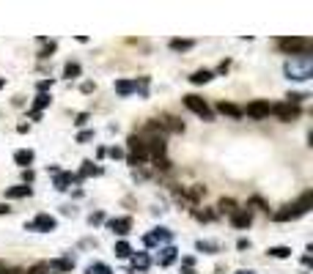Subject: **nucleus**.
<instances>
[{"label":"nucleus","instance_id":"nucleus-44","mask_svg":"<svg viewBox=\"0 0 313 274\" xmlns=\"http://www.w3.org/2000/svg\"><path fill=\"white\" fill-rule=\"evenodd\" d=\"M184 274H193V272H184Z\"/></svg>","mask_w":313,"mask_h":274},{"label":"nucleus","instance_id":"nucleus-38","mask_svg":"<svg viewBox=\"0 0 313 274\" xmlns=\"http://www.w3.org/2000/svg\"><path fill=\"white\" fill-rule=\"evenodd\" d=\"M20 272H22V269H6L3 263H0V274H20Z\"/></svg>","mask_w":313,"mask_h":274},{"label":"nucleus","instance_id":"nucleus-30","mask_svg":"<svg viewBox=\"0 0 313 274\" xmlns=\"http://www.w3.org/2000/svg\"><path fill=\"white\" fill-rule=\"evenodd\" d=\"M154 164H157L160 170H168V167H170V159H168V157H160V159H154Z\"/></svg>","mask_w":313,"mask_h":274},{"label":"nucleus","instance_id":"nucleus-6","mask_svg":"<svg viewBox=\"0 0 313 274\" xmlns=\"http://www.w3.org/2000/svg\"><path fill=\"white\" fill-rule=\"evenodd\" d=\"M244 115H250L253 121H261V118H269L272 115V104L264 102V99H256V102H250L247 107H242Z\"/></svg>","mask_w":313,"mask_h":274},{"label":"nucleus","instance_id":"nucleus-11","mask_svg":"<svg viewBox=\"0 0 313 274\" xmlns=\"http://www.w3.org/2000/svg\"><path fill=\"white\" fill-rule=\"evenodd\" d=\"M69 184H80V178L72 173H55V189H69Z\"/></svg>","mask_w":313,"mask_h":274},{"label":"nucleus","instance_id":"nucleus-20","mask_svg":"<svg viewBox=\"0 0 313 274\" xmlns=\"http://www.w3.org/2000/svg\"><path fill=\"white\" fill-rule=\"evenodd\" d=\"M99 173H102V167H94V162H83V170H80V181H83L85 176H99Z\"/></svg>","mask_w":313,"mask_h":274},{"label":"nucleus","instance_id":"nucleus-15","mask_svg":"<svg viewBox=\"0 0 313 274\" xmlns=\"http://www.w3.org/2000/svg\"><path fill=\"white\" fill-rule=\"evenodd\" d=\"M212 77H215V71H209V68H198V71L190 77V82H193V85H206Z\"/></svg>","mask_w":313,"mask_h":274},{"label":"nucleus","instance_id":"nucleus-40","mask_svg":"<svg viewBox=\"0 0 313 274\" xmlns=\"http://www.w3.org/2000/svg\"><path fill=\"white\" fill-rule=\"evenodd\" d=\"M22 178H25V184H30V181H33V170H25V173H22Z\"/></svg>","mask_w":313,"mask_h":274},{"label":"nucleus","instance_id":"nucleus-43","mask_svg":"<svg viewBox=\"0 0 313 274\" xmlns=\"http://www.w3.org/2000/svg\"><path fill=\"white\" fill-rule=\"evenodd\" d=\"M85 274H96V272H94V269H91V266H88V272H85Z\"/></svg>","mask_w":313,"mask_h":274},{"label":"nucleus","instance_id":"nucleus-39","mask_svg":"<svg viewBox=\"0 0 313 274\" xmlns=\"http://www.w3.org/2000/svg\"><path fill=\"white\" fill-rule=\"evenodd\" d=\"M250 203H253V206H258V208H264V211H269V208H266V203H264V200H261V198H253Z\"/></svg>","mask_w":313,"mask_h":274},{"label":"nucleus","instance_id":"nucleus-10","mask_svg":"<svg viewBox=\"0 0 313 274\" xmlns=\"http://www.w3.org/2000/svg\"><path fill=\"white\" fill-rule=\"evenodd\" d=\"M107 228H110L113 233H119V236H126V233H129V228H132V219H129V217L110 219V222H107Z\"/></svg>","mask_w":313,"mask_h":274},{"label":"nucleus","instance_id":"nucleus-37","mask_svg":"<svg viewBox=\"0 0 313 274\" xmlns=\"http://www.w3.org/2000/svg\"><path fill=\"white\" fill-rule=\"evenodd\" d=\"M102 219H104V214H91V219H88V222H91V225H96V222H102Z\"/></svg>","mask_w":313,"mask_h":274},{"label":"nucleus","instance_id":"nucleus-26","mask_svg":"<svg viewBox=\"0 0 313 274\" xmlns=\"http://www.w3.org/2000/svg\"><path fill=\"white\" fill-rule=\"evenodd\" d=\"M151 241L157 244V241H170V233L165 230V228H157V230L151 233Z\"/></svg>","mask_w":313,"mask_h":274},{"label":"nucleus","instance_id":"nucleus-19","mask_svg":"<svg viewBox=\"0 0 313 274\" xmlns=\"http://www.w3.org/2000/svg\"><path fill=\"white\" fill-rule=\"evenodd\" d=\"M132 258V266L135 269H148V263H151V258H148L146 252H138V255H129Z\"/></svg>","mask_w":313,"mask_h":274},{"label":"nucleus","instance_id":"nucleus-33","mask_svg":"<svg viewBox=\"0 0 313 274\" xmlns=\"http://www.w3.org/2000/svg\"><path fill=\"white\" fill-rule=\"evenodd\" d=\"M91 269H94V272H99V274H113L110 269L104 266V263H94V266H91Z\"/></svg>","mask_w":313,"mask_h":274},{"label":"nucleus","instance_id":"nucleus-42","mask_svg":"<svg viewBox=\"0 0 313 274\" xmlns=\"http://www.w3.org/2000/svg\"><path fill=\"white\" fill-rule=\"evenodd\" d=\"M8 211H11V208H8L6 203H0V214H8Z\"/></svg>","mask_w":313,"mask_h":274},{"label":"nucleus","instance_id":"nucleus-5","mask_svg":"<svg viewBox=\"0 0 313 274\" xmlns=\"http://www.w3.org/2000/svg\"><path fill=\"white\" fill-rule=\"evenodd\" d=\"M129 151H132V157H129V164H138L143 159H148V151H146V140L140 135H129Z\"/></svg>","mask_w":313,"mask_h":274},{"label":"nucleus","instance_id":"nucleus-36","mask_svg":"<svg viewBox=\"0 0 313 274\" xmlns=\"http://www.w3.org/2000/svg\"><path fill=\"white\" fill-rule=\"evenodd\" d=\"M74 123H77V126H85V123H88V113H80Z\"/></svg>","mask_w":313,"mask_h":274},{"label":"nucleus","instance_id":"nucleus-18","mask_svg":"<svg viewBox=\"0 0 313 274\" xmlns=\"http://www.w3.org/2000/svg\"><path fill=\"white\" fill-rule=\"evenodd\" d=\"M195 47V41L190 39H173L170 41V49H176V52H184V49H193Z\"/></svg>","mask_w":313,"mask_h":274},{"label":"nucleus","instance_id":"nucleus-34","mask_svg":"<svg viewBox=\"0 0 313 274\" xmlns=\"http://www.w3.org/2000/svg\"><path fill=\"white\" fill-rule=\"evenodd\" d=\"M91 137H94V132H80V135H77V143H88Z\"/></svg>","mask_w":313,"mask_h":274},{"label":"nucleus","instance_id":"nucleus-25","mask_svg":"<svg viewBox=\"0 0 313 274\" xmlns=\"http://www.w3.org/2000/svg\"><path fill=\"white\" fill-rule=\"evenodd\" d=\"M266 252H269L272 258H289V255H291V250H289V247H269Z\"/></svg>","mask_w":313,"mask_h":274},{"label":"nucleus","instance_id":"nucleus-2","mask_svg":"<svg viewBox=\"0 0 313 274\" xmlns=\"http://www.w3.org/2000/svg\"><path fill=\"white\" fill-rule=\"evenodd\" d=\"M286 74L294 77V80H308L311 77V52L294 55L291 61L286 63Z\"/></svg>","mask_w":313,"mask_h":274},{"label":"nucleus","instance_id":"nucleus-14","mask_svg":"<svg viewBox=\"0 0 313 274\" xmlns=\"http://www.w3.org/2000/svg\"><path fill=\"white\" fill-rule=\"evenodd\" d=\"M30 192H33V189H30L28 184H20V186H11V189H6V198H8V200H20V198H28Z\"/></svg>","mask_w":313,"mask_h":274},{"label":"nucleus","instance_id":"nucleus-7","mask_svg":"<svg viewBox=\"0 0 313 274\" xmlns=\"http://www.w3.org/2000/svg\"><path fill=\"white\" fill-rule=\"evenodd\" d=\"M28 230H42V233H49V230H55L58 228V222H55V217H49V214H39V217L33 219V222H28Z\"/></svg>","mask_w":313,"mask_h":274},{"label":"nucleus","instance_id":"nucleus-35","mask_svg":"<svg viewBox=\"0 0 313 274\" xmlns=\"http://www.w3.org/2000/svg\"><path fill=\"white\" fill-rule=\"evenodd\" d=\"M107 154H110L113 159H121V157H124V151H121V148H116V145H113V148L107 151Z\"/></svg>","mask_w":313,"mask_h":274},{"label":"nucleus","instance_id":"nucleus-32","mask_svg":"<svg viewBox=\"0 0 313 274\" xmlns=\"http://www.w3.org/2000/svg\"><path fill=\"white\" fill-rule=\"evenodd\" d=\"M49 88H52V80H42V82H39V93H47Z\"/></svg>","mask_w":313,"mask_h":274},{"label":"nucleus","instance_id":"nucleus-41","mask_svg":"<svg viewBox=\"0 0 313 274\" xmlns=\"http://www.w3.org/2000/svg\"><path fill=\"white\" fill-rule=\"evenodd\" d=\"M237 247H239V250H247V247H250V241H247V239H239Z\"/></svg>","mask_w":313,"mask_h":274},{"label":"nucleus","instance_id":"nucleus-17","mask_svg":"<svg viewBox=\"0 0 313 274\" xmlns=\"http://www.w3.org/2000/svg\"><path fill=\"white\" fill-rule=\"evenodd\" d=\"M173 260H176V247L168 244L165 250H162V255H160V266H170Z\"/></svg>","mask_w":313,"mask_h":274},{"label":"nucleus","instance_id":"nucleus-28","mask_svg":"<svg viewBox=\"0 0 313 274\" xmlns=\"http://www.w3.org/2000/svg\"><path fill=\"white\" fill-rule=\"evenodd\" d=\"M198 250H201V252H217V244H212V241H198Z\"/></svg>","mask_w":313,"mask_h":274},{"label":"nucleus","instance_id":"nucleus-16","mask_svg":"<svg viewBox=\"0 0 313 274\" xmlns=\"http://www.w3.org/2000/svg\"><path fill=\"white\" fill-rule=\"evenodd\" d=\"M116 91H119L121 96H129L132 91H138V80H119L116 82Z\"/></svg>","mask_w":313,"mask_h":274},{"label":"nucleus","instance_id":"nucleus-31","mask_svg":"<svg viewBox=\"0 0 313 274\" xmlns=\"http://www.w3.org/2000/svg\"><path fill=\"white\" fill-rule=\"evenodd\" d=\"M55 47H58L55 41H49L47 47H44V49H42V55H39V58H49V52H55Z\"/></svg>","mask_w":313,"mask_h":274},{"label":"nucleus","instance_id":"nucleus-13","mask_svg":"<svg viewBox=\"0 0 313 274\" xmlns=\"http://www.w3.org/2000/svg\"><path fill=\"white\" fill-rule=\"evenodd\" d=\"M33 159H36V154L30 148H22V151H17V154H14V162L20 164V167H25V170H28V164L33 162Z\"/></svg>","mask_w":313,"mask_h":274},{"label":"nucleus","instance_id":"nucleus-24","mask_svg":"<svg viewBox=\"0 0 313 274\" xmlns=\"http://www.w3.org/2000/svg\"><path fill=\"white\" fill-rule=\"evenodd\" d=\"M132 255V247L126 244V241H119L116 244V258H129Z\"/></svg>","mask_w":313,"mask_h":274},{"label":"nucleus","instance_id":"nucleus-9","mask_svg":"<svg viewBox=\"0 0 313 274\" xmlns=\"http://www.w3.org/2000/svg\"><path fill=\"white\" fill-rule=\"evenodd\" d=\"M272 115H278L280 121H294L299 115V107H294V104H272Z\"/></svg>","mask_w":313,"mask_h":274},{"label":"nucleus","instance_id":"nucleus-3","mask_svg":"<svg viewBox=\"0 0 313 274\" xmlns=\"http://www.w3.org/2000/svg\"><path fill=\"white\" fill-rule=\"evenodd\" d=\"M278 47L289 55H302V52H308L311 41L302 39V36H286V39H278Z\"/></svg>","mask_w":313,"mask_h":274},{"label":"nucleus","instance_id":"nucleus-12","mask_svg":"<svg viewBox=\"0 0 313 274\" xmlns=\"http://www.w3.org/2000/svg\"><path fill=\"white\" fill-rule=\"evenodd\" d=\"M217 113H223V115H231V118H242V107L239 104H231V102H220L217 104Z\"/></svg>","mask_w":313,"mask_h":274},{"label":"nucleus","instance_id":"nucleus-23","mask_svg":"<svg viewBox=\"0 0 313 274\" xmlns=\"http://www.w3.org/2000/svg\"><path fill=\"white\" fill-rule=\"evenodd\" d=\"M80 71H83V68H80V63H66V66H63V77H80Z\"/></svg>","mask_w":313,"mask_h":274},{"label":"nucleus","instance_id":"nucleus-29","mask_svg":"<svg viewBox=\"0 0 313 274\" xmlns=\"http://www.w3.org/2000/svg\"><path fill=\"white\" fill-rule=\"evenodd\" d=\"M220 211H223V214H234V211H237V208H234V200H220Z\"/></svg>","mask_w":313,"mask_h":274},{"label":"nucleus","instance_id":"nucleus-8","mask_svg":"<svg viewBox=\"0 0 313 274\" xmlns=\"http://www.w3.org/2000/svg\"><path fill=\"white\" fill-rule=\"evenodd\" d=\"M231 225L239 228V230H247V228L253 225V214L247 211V208H237V211L231 214Z\"/></svg>","mask_w":313,"mask_h":274},{"label":"nucleus","instance_id":"nucleus-4","mask_svg":"<svg viewBox=\"0 0 313 274\" xmlns=\"http://www.w3.org/2000/svg\"><path fill=\"white\" fill-rule=\"evenodd\" d=\"M184 107L193 110L195 115H201L203 121H212V118H215V113L209 110V104L203 102L201 96H195V93H187V96H184Z\"/></svg>","mask_w":313,"mask_h":274},{"label":"nucleus","instance_id":"nucleus-21","mask_svg":"<svg viewBox=\"0 0 313 274\" xmlns=\"http://www.w3.org/2000/svg\"><path fill=\"white\" fill-rule=\"evenodd\" d=\"M47 266L49 269H58V272H72V269H74V263H72V260H49Z\"/></svg>","mask_w":313,"mask_h":274},{"label":"nucleus","instance_id":"nucleus-27","mask_svg":"<svg viewBox=\"0 0 313 274\" xmlns=\"http://www.w3.org/2000/svg\"><path fill=\"white\" fill-rule=\"evenodd\" d=\"M20 274H49V266L47 263H36V266L28 269V272H20Z\"/></svg>","mask_w":313,"mask_h":274},{"label":"nucleus","instance_id":"nucleus-22","mask_svg":"<svg viewBox=\"0 0 313 274\" xmlns=\"http://www.w3.org/2000/svg\"><path fill=\"white\" fill-rule=\"evenodd\" d=\"M49 102H52V99H49V93H39V96H36V102H33V113H42Z\"/></svg>","mask_w":313,"mask_h":274},{"label":"nucleus","instance_id":"nucleus-1","mask_svg":"<svg viewBox=\"0 0 313 274\" xmlns=\"http://www.w3.org/2000/svg\"><path fill=\"white\" fill-rule=\"evenodd\" d=\"M311 203H313V192H305L297 203L291 206H283L280 211H275V222H289V219H299L311 211Z\"/></svg>","mask_w":313,"mask_h":274}]
</instances>
